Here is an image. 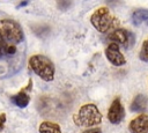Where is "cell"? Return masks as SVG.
Here are the masks:
<instances>
[{"label":"cell","instance_id":"obj_1","mask_svg":"<svg viewBox=\"0 0 148 133\" xmlns=\"http://www.w3.org/2000/svg\"><path fill=\"white\" fill-rule=\"evenodd\" d=\"M0 39L5 43L6 46L22 43L24 39V34L21 25L10 19L0 20Z\"/></svg>","mask_w":148,"mask_h":133},{"label":"cell","instance_id":"obj_2","mask_svg":"<svg viewBox=\"0 0 148 133\" xmlns=\"http://www.w3.org/2000/svg\"><path fill=\"white\" fill-rule=\"evenodd\" d=\"M29 67L32 72L44 81H52L54 79V65L53 62L43 54H34L29 59Z\"/></svg>","mask_w":148,"mask_h":133},{"label":"cell","instance_id":"obj_3","mask_svg":"<svg viewBox=\"0 0 148 133\" xmlns=\"http://www.w3.org/2000/svg\"><path fill=\"white\" fill-rule=\"evenodd\" d=\"M77 126L91 127L102 121V113L95 104H84L80 108L79 112L73 117Z\"/></svg>","mask_w":148,"mask_h":133},{"label":"cell","instance_id":"obj_4","mask_svg":"<svg viewBox=\"0 0 148 133\" xmlns=\"http://www.w3.org/2000/svg\"><path fill=\"white\" fill-rule=\"evenodd\" d=\"M113 16L106 7H101L94 12L90 17V23L99 32H106L113 25Z\"/></svg>","mask_w":148,"mask_h":133},{"label":"cell","instance_id":"obj_5","mask_svg":"<svg viewBox=\"0 0 148 133\" xmlns=\"http://www.w3.org/2000/svg\"><path fill=\"white\" fill-rule=\"evenodd\" d=\"M109 40L117 45H126V47H132L134 44V35L123 28L114 29L109 35Z\"/></svg>","mask_w":148,"mask_h":133},{"label":"cell","instance_id":"obj_6","mask_svg":"<svg viewBox=\"0 0 148 133\" xmlns=\"http://www.w3.org/2000/svg\"><path fill=\"white\" fill-rule=\"evenodd\" d=\"M125 117L124 106L119 98H114L108 111V119L111 124H119Z\"/></svg>","mask_w":148,"mask_h":133},{"label":"cell","instance_id":"obj_7","mask_svg":"<svg viewBox=\"0 0 148 133\" xmlns=\"http://www.w3.org/2000/svg\"><path fill=\"white\" fill-rule=\"evenodd\" d=\"M105 56H106V59L113 66H123L126 62L125 57L123 56V53L119 50V45H117L114 43H110L108 45V47L105 49Z\"/></svg>","mask_w":148,"mask_h":133},{"label":"cell","instance_id":"obj_8","mask_svg":"<svg viewBox=\"0 0 148 133\" xmlns=\"http://www.w3.org/2000/svg\"><path fill=\"white\" fill-rule=\"evenodd\" d=\"M31 87H32V81L29 80L28 86H27L25 88L21 89L17 94L13 95V96L10 97V101H12L16 106H18V108H25V106L29 104V102H30V96H29L28 91L31 90Z\"/></svg>","mask_w":148,"mask_h":133},{"label":"cell","instance_id":"obj_9","mask_svg":"<svg viewBox=\"0 0 148 133\" xmlns=\"http://www.w3.org/2000/svg\"><path fill=\"white\" fill-rule=\"evenodd\" d=\"M128 130L131 133H148V116L140 114L134 118L130 123Z\"/></svg>","mask_w":148,"mask_h":133},{"label":"cell","instance_id":"obj_10","mask_svg":"<svg viewBox=\"0 0 148 133\" xmlns=\"http://www.w3.org/2000/svg\"><path fill=\"white\" fill-rule=\"evenodd\" d=\"M147 108H148V98L142 94L135 96L131 104L132 112H142V111H146Z\"/></svg>","mask_w":148,"mask_h":133},{"label":"cell","instance_id":"obj_11","mask_svg":"<svg viewBox=\"0 0 148 133\" xmlns=\"http://www.w3.org/2000/svg\"><path fill=\"white\" fill-rule=\"evenodd\" d=\"M132 22L134 25L139 27L141 24L148 25V10L147 9H136L132 14Z\"/></svg>","mask_w":148,"mask_h":133},{"label":"cell","instance_id":"obj_12","mask_svg":"<svg viewBox=\"0 0 148 133\" xmlns=\"http://www.w3.org/2000/svg\"><path fill=\"white\" fill-rule=\"evenodd\" d=\"M39 133H61V128L57 123L53 121H43L38 128Z\"/></svg>","mask_w":148,"mask_h":133},{"label":"cell","instance_id":"obj_13","mask_svg":"<svg viewBox=\"0 0 148 133\" xmlns=\"http://www.w3.org/2000/svg\"><path fill=\"white\" fill-rule=\"evenodd\" d=\"M139 58L142 60V61H146L148 62V39H146L142 44V47H141V51L139 53Z\"/></svg>","mask_w":148,"mask_h":133},{"label":"cell","instance_id":"obj_14","mask_svg":"<svg viewBox=\"0 0 148 133\" xmlns=\"http://www.w3.org/2000/svg\"><path fill=\"white\" fill-rule=\"evenodd\" d=\"M71 5H72V3H71L69 1H59V2H58V7H59V9H61V10H66Z\"/></svg>","mask_w":148,"mask_h":133},{"label":"cell","instance_id":"obj_15","mask_svg":"<svg viewBox=\"0 0 148 133\" xmlns=\"http://www.w3.org/2000/svg\"><path fill=\"white\" fill-rule=\"evenodd\" d=\"M5 123H6V114L5 113H0V131L3 130Z\"/></svg>","mask_w":148,"mask_h":133},{"label":"cell","instance_id":"obj_16","mask_svg":"<svg viewBox=\"0 0 148 133\" xmlns=\"http://www.w3.org/2000/svg\"><path fill=\"white\" fill-rule=\"evenodd\" d=\"M5 51H6V45L5 43L0 39V58H2L5 56Z\"/></svg>","mask_w":148,"mask_h":133},{"label":"cell","instance_id":"obj_17","mask_svg":"<svg viewBox=\"0 0 148 133\" xmlns=\"http://www.w3.org/2000/svg\"><path fill=\"white\" fill-rule=\"evenodd\" d=\"M82 133H102V130H101V128H98V127H95V128L86 130V131H83Z\"/></svg>","mask_w":148,"mask_h":133},{"label":"cell","instance_id":"obj_18","mask_svg":"<svg viewBox=\"0 0 148 133\" xmlns=\"http://www.w3.org/2000/svg\"><path fill=\"white\" fill-rule=\"evenodd\" d=\"M27 5H28V1H22V2H20V3L17 5V8L23 7V6H27Z\"/></svg>","mask_w":148,"mask_h":133}]
</instances>
